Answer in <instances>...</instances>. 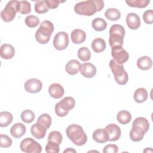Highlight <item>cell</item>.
Listing matches in <instances>:
<instances>
[{
  "label": "cell",
  "instance_id": "cell-1",
  "mask_svg": "<svg viewBox=\"0 0 153 153\" xmlns=\"http://www.w3.org/2000/svg\"><path fill=\"white\" fill-rule=\"evenodd\" d=\"M103 7L104 2L102 0H88L76 4L74 11L79 15L91 16L101 11Z\"/></svg>",
  "mask_w": 153,
  "mask_h": 153
},
{
  "label": "cell",
  "instance_id": "cell-2",
  "mask_svg": "<svg viewBox=\"0 0 153 153\" xmlns=\"http://www.w3.org/2000/svg\"><path fill=\"white\" fill-rule=\"evenodd\" d=\"M66 134L75 145H84L87 141V136L82 127L78 124H73L69 126L66 129Z\"/></svg>",
  "mask_w": 153,
  "mask_h": 153
},
{
  "label": "cell",
  "instance_id": "cell-3",
  "mask_svg": "<svg viewBox=\"0 0 153 153\" xmlns=\"http://www.w3.org/2000/svg\"><path fill=\"white\" fill-rule=\"evenodd\" d=\"M54 31V25L49 20H44L39 25L38 29L35 33V39L41 44H47L52 33Z\"/></svg>",
  "mask_w": 153,
  "mask_h": 153
},
{
  "label": "cell",
  "instance_id": "cell-4",
  "mask_svg": "<svg viewBox=\"0 0 153 153\" xmlns=\"http://www.w3.org/2000/svg\"><path fill=\"white\" fill-rule=\"evenodd\" d=\"M109 32V44L111 47L116 45L123 46L125 35V29L124 27L118 24L113 25L111 27Z\"/></svg>",
  "mask_w": 153,
  "mask_h": 153
},
{
  "label": "cell",
  "instance_id": "cell-5",
  "mask_svg": "<svg viewBox=\"0 0 153 153\" xmlns=\"http://www.w3.org/2000/svg\"><path fill=\"white\" fill-rule=\"evenodd\" d=\"M109 67L114 75V79L120 85H125L128 80V75L125 71L123 65L117 63L114 60H111L109 62Z\"/></svg>",
  "mask_w": 153,
  "mask_h": 153
},
{
  "label": "cell",
  "instance_id": "cell-6",
  "mask_svg": "<svg viewBox=\"0 0 153 153\" xmlns=\"http://www.w3.org/2000/svg\"><path fill=\"white\" fill-rule=\"evenodd\" d=\"M20 6V1H10L1 13V17L3 21L10 22L14 20L16 16V13H19Z\"/></svg>",
  "mask_w": 153,
  "mask_h": 153
},
{
  "label": "cell",
  "instance_id": "cell-7",
  "mask_svg": "<svg viewBox=\"0 0 153 153\" xmlns=\"http://www.w3.org/2000/svg\"><path fill=\"white\" fill-rule=\"evenodd\" d=\"M75 105V99L70 96L64 97L55 105V112L60 117L66 116L68 112L72 109Z\"/></svg>",
  "mask_w": 153,
  "mask_h": 153
},
{
  "label": "cell",
  "instance_id": "cell-8",
  "mask_svg": "<svg viewBox=\"0 0 153 153\" xmlns=\"http://www.w3.org/2000/svg\"><path fill=\"white\" fill-rule=\"evenodd\" d=\"M20 148L26 153H40L42 151L41 145L30 137L24 139L20 143Z\"/></svg>",
  "mask_w": 153,
  "mask_h": 153
},
{
  "label": "cell",
  "instance_id": "cell-9",
  "mask_svg": "<svg viewBox=\"0 0 153 153\" xmlns=\"http://www.w3.org/2000/svg\"><path fill=\"white\" fill-rule=\"evenodd\" d=\"M111 55L117 63L123 65L126 63L128 58L129 54L126 50H125L123 46L116 45L111 47Z\"/></svg>",
  "mask_w": 153,
  "mask_h": 153
},
{
  "label": "cell",
  "instance_id": "cell-10",
  "mask_svg": "<svg viewBox=\"0 0 153 153\" xmlns=\"http://www.w3.org/2000/svg\"><path fill=\"white\" fill-rule=\"evenodd\" d=\"M69 36L66 32H59L56 34L53 39L54 47L59 51L63 50L69 45Z\"/></svg>",
  "mask_w": 153,
  "mask_h": 153
},
{
  "label": "cell",
  "instance_id": "cell-11",
  "mask_svg": "<svg viewBox=\"0 0 153 153\" xmlns=\"http://www.w3.org/2000/svg\"><path fill=\"white\" fill-rule=\"evenodd\" d=\"M24 87L27 92L30 93H37L41 90L42 84L38 79L30 78L25 82Z\"/></svg>",
  "mask_w": 153,
  "mask_h": 153
},
{
  "label": "cell",
  "instance_id": "cell-12",
  "mask_svg": "<svg viewBox=\"0 0 153 153\" xmlns=\"http://www.w3.org/2000/svg\"><path fill=\"white\" fill-rule=\"evenodd\" d=\"M108 134V141L118 140L121 136V129L115 124H108L105 128Z\"/></svg>",
  "mask_w": 153,
  "mask_h": 153
},
{
  "label": "cell",
  "instance_id": "cell-13",
  "mask_svg": "<svg viewBox=\"0 0 153 153\" xmlns=\"http://www.w3.org/2000/svg\"><path fill=\"white\" fill-rule=\"evenodd\" d=\"M79 71L83 76L88 78H93L96 74V68L91 63H84L81 64Z\"/></svg>",
  "mask_w": 153,
  "mask_h": 153
},
{
  "label": "cell",
  "instance_id": "cell-14",
  "mask_svg": "<svg viewBox=\"0 0 153 153\" xmlns=\"http://www.w3.org/2000/svg\"><path fill=\"white\" fill-rule=\"evenodd\" d=\"M47 128L41 124L36 123L31 126L30 133L32 136L37 139H41L45 137Z\"/></svg>",
  "mask_w": 153,
  "mask_h": 153
},
{
  "label": "cell",
  "instance_id": "cell-15",
  "mask_svg": "<svg viewBox=\"0 0 153 153\" xmlns=\"http://www.w3.org/2000/svg\"><path fill=\"white\" fill-rule=\"evenodd\" d=\"M126 24L129 29L136 30L140 26V20L139 16L134 13H130L127 15Z\"/></svg>",
  "mask_w": 153,
  "mask_h": 153
},
{
  "label": "cell",
  "instance_id": "cell-16",
  "mask_svg": "<svg viewBox=\"0 0 153 153\" xmlns=\"http://www.w3.org/2000/svg\"><path fill=\"white\" fill-rule=\"evenodd\" d=\"M48 93L53 98L60 99L64 95L65 91L63 87L60 84L53 83L50 85Z\"/></svg>",
  "mask_w": 153,
  "mask_h": 153
},
{
  "label": "cell",
  "instance_id": "cell-17",
  "mask_svg": "<svg viewBox=\"0 0 153 153\" xmlns=\"http://www.w3.org/2000/svg\"><path fill=\"white\" fill-rule=\"evenodd\" d=\"M1 57L4 59H10L15 54V49L13 46L9 44H4L1 46Z\"/></svg>",
  "mask_w": 153,
  "mask_h": 153
},
{
  "label": "cell",
  "instance_id": "cell-18",
  "mask_svg": "<svg viewBox=\"0 0 153 153\" xmlns=\"http://www.w3.org/2000/svg\"><path fill=\"white\" fill-rule=\"evenodd\" d=\"M26 131L25 126L21 123L14 124L10 128V133L14 138H20L25 134Z\"/></svg>",
  "mask_w": 153,
  "mask_h": 153
},
{
  "label": "cell",
  "instance_id": "cell-19",
  "mask_svg": "<svg viewBox=\"0 0 153 153\" xmlns=\"http://www.w3.org/2000/svg\"><path fill=\"white\" fill-rule=\"evenodd\" d=\"M71 38L73 43L75 44H79L85 41L86 39V33L84 30L76 29L71 32Z\"/></svg>",
  "mask_w": 153,
  "mask_h": 153
},
{
  "label": "cell",
  "instance_id": "cell-20",
  "mask_svg": "<svg viewBox=\"0 0 153 153\" xmlns=\"http://www.w3.org/2000/svg\"><path fill=\"white\" fill-rule=\"evenodd\" d=\"M108 134L105 128H98L93 133V139L96 142L103 143L108 141Z\"/></svg>",
  "mask_w": 153,
  "mask_h": 153
},
{
  "label": "cell",
  "instance_id": "cell-21",
  "mask_svg": "<svg viewBox=\"0 0 153 153\" xmlns=\"http://www.w3.org/2000/svg\"><path fill=\"white\" fill-rule=\"evenodd\" d=\"M145 134V132L142 128L137 126H132L130 131V137L134 142H139L142 140Z\"/></svg>",
  "mask_w": 153,
  "mask_h": 153
},
{
  "label": "cell",
  "instance_id": "cell-22",
  "mask_svg": "<svg viewBox=\"0 0 153 153\" xmlns=\"http://www.w3.org/2000/svg\"><path fill=\"white\" fill-rule=\"evenodd\" d=\"M80 66L81 64L78 60L75 59L71 60L66 64L65 71L69 75H75L79 72Z\"/></svg>",
  "mask_w": 153,
  "mask_h": 153
},
{
  "label": "cell",
  "instance_id": "cell-23",
  "mask_svg": "<svg viewBox=\"0 0 153 153\" xmlns=\"http://www.w3.org/2000/svg\"><path fill=\"white\" fill-rule=\"evenodd\" d=\"M152 65V59L148 56H142L137 60V66L141 70H148Z\"/></svg>",
  "mask_w": 153,
  "mask_h": 153
},
{
  "label": "cell",
  "instance_id": "cell-24",
  "mask_svg": "<svg viewBox=\"0 0 153 153\" xmlns=\"http://www.w3.org/2000/svg\"><path fill=\"white\" fill-rule=\"evenodd\" d=\"M106 42L104 39L100 38L94 39L91 42V48L95 53H101L106 48Z\"/></svg>",
  "mask_w": 153,
  "mask_h": 153
},
{
  "label": "cell",
  "instance_id": "cell-25",
  "mask_svg": "<svg viewBox=\"0 0 153 153\" xmlns=\"http://www.w3.org/2000/svg\"><path fill=\"white\" fill-rule=\"evenodd\" d=\"M148 97L146 90L144 88H139L134 93L133 98L137 103L144 102Z\"/></svg>",
  "mask_w": 153,
  "mask_h": 153
},
{
  "label": "cell",
  "instance_id": "cell-26",
  "mask_svg": "<svg viewBox=\"0 0 153 153\" xmlns=\"http://www.w3.org/2000/svg\"><path fill=\"white\" fill-rule=\"evenodd\" d=\"M13 115L8 111L0 112V127H5L10 124L13 121Z\"/></svg>",
  "mask_w": 153,
  "mask_h": 153
},
{
  "label": "cell",
  "instance_id": "cell-27",
  "mask_svg": "<svg viewBox=\"0 0 153 153\" xmlns=\"http://www.w3.org/2000/svg\"><path fill=\"white\" fill-rule=\"evenodd\" d=\"M117 119L120 124L125 125L129 123L131 121V115L128 111L126 110H122L117 114Z\"/></svg>",
  "mask_w": 153,
  "mask_h": 153
},
{
  "label": "cell",
  "instance_id": "cell-28",
  "mask_svg": "<svg viewBox=\"0 0 153 153\" xmlns=\"http://www.w3.org/2000/svg\"><path fill=\"white\" fill-rule=\"evenodd\" d=\"M132 126H137L142 128L145 133H146L149 128V123L148 120L144 117H137L133 122Z\"/></svg>",
  "mask_w": 153,
  "mask_h": 153
},
{
  "label": "cell",
  "instance_id": "cell-29",
  "mask_svg": "<svg viewBox=\"0 0 153 153\" xmlns=\"http://www.w3.org/2000/svg\"><path fill=\"white\" fill-rule=\"evenodd\" d=\"M93 28L96 31H103L106 29L107 27V22L102 18H96L91 23Z\"/></svg>",
  "mask_w": 153,
  "mask_h": 153
},
{
  "label": "cell",
  "instance_id": "cell-30",
  "mask_svg": "<svg viewBox=\"0 0 153 153\" xmlns=\"http://www.w3.org/2000/svg\"><path fill=\"white\" fill-rule=\"evenodd\" d=\"M105 16L106 18L109 20L115 21L120 19L121 13L116 8H108L105 13Z\"/></svg>",
  "mask_w": 153,
  "mask_h": 153
},
{
  "label": "cell",
  "instance_id": "cell-31",
  "mask_svg": "<svg viewBox=\"0 0 153 153\" xmlns=\"http://www.w3.org/2000/svg\"><path fill=\"white\" fill-rule=\"evenodd\" d=\"M127 4L131 7H137L139 8H145L149 4V0H126Z\"/></svg>",
  "mask_w": 153,
  "mask_h": 153
},
{
  "label": "cell",
  "instance_id": "cell-32",
  "mask_svg": "<svg viewBox=\"0 0 153 153\" xmlns=\"http://www.w3.org/2000/svg\"><path fill=\"white\" fill-rule=\"evenodd\" d=\"M78 57L82 62H87L90 59L91 52L86 47H81L78 50Z\"/></svg>",
  "mask_w": 153,
  "mask_h": 153
},
{
  "label": "cell",
  "instance_id": "cell-33",
  "mask_svg": "<svg viewBox=\"0 0 153 153\" xmlns=\"http://www.w3.org/2000/svg\"><path fill=\"white\" fill-rule=\"evenodd\" d=\"M37 122L43 125L47 129H48L51 124L52 119L48 114H42L38 118Z\"/></svg>",
  "mask_w": 153,
  "mask_h": 153
},
{
  "label": "cell",
  "instance_id": "cell-34",
  "mask_svg": "<svg viewBox=\"0 0 153 153\" xmlns=\"http://www.w3.org/2000/svg\"><path fill=\"white\" fill-rule=\"evenodd\" d=\"M21 119L25 123H31L35 119V114L30 109L24 110L21 114Z\"/></svg>",
  "mask_w": 153,
  "mask_h": 153
},
{
  "label": "cell",
  "instance_id": "cell-35",
  "mask_svg": "<svg viewBox=\"0 0 153 153\" xmlns=\"http://www.w3.org/2000/svg\"><path fill=\"white\" fill-rule=\"evenodd\" d=\"M49 8L47 6L45 1H37L35 4V11L38 14H44L48 12Z\"/></svg>",
  "mask_w": 153,
  "mask_h": 153
},
{
  "label": "cell",
  "instance_id": "cell-36",
  "mask_svg": "<svg viewBox=\"0 0 153 153\" xmlns=\"http://www.w3.org/2000/svg\"><path fill=\"white\" fill-rule=\"evenodd\" d=\"M25 22L27 26L30 28H33L38 26L39 24V20L36 16L33 15H29L25 18Z\"/></svg>",
  "mask_w": 153,
  "mask_h": 153
},
{
  "label": "cell",
  "instance_id": "cell-37",
  "mask_svg": "<svg viewBox=\"0 0 153 153\" xmlns=\"http://www.w3.org/2000/svg\"><path fill=\"white\" fill-rule=\"evenodd\" d=\"M48 141L56 143L60 145L62 141V135L58 131H52L48 135Z\"/></svg>",
  "mask_w": 153,
  "mask_h": 153
},
{
  "label": "cell",
  "instance_id": "cell-38",
  "mask_svg": "<svg viewBox=\"0 0 153 153\" xmlns=\"http://www.w3.org/2000/svg\"><path fill=\"white\" fill-rule=\"evenodd\" d=\"M31 11L30 4L27 1H20L19 13L22 14H27Z\"/></svg>",
  "mask_w": 153,
  "mask_h": 153
},
{
  "label": "cell",
  "instance_id": "cell-39",
  "mask_svg": "<svg viewBox=\"0 0 153 153\" xmlns=\"http://www.w3.org/2000/svg\"><path fill=\"white\" fill-rule=\"evenodd\" d=\"M13 141L6 134H0V146L1 148H9L11 146Z\"/></svg>",
  "mask_w": 153,
  "mask_h": 153
},
{
  "label": "cell",
  "instance_id": "cell-40",
  "mask_svg": "<svg viewBox=\"0 0 153 153\" xmlns=\"http://www.w3.org/2000/svg\"><path fill=\"white\" fill-rule=\"evenodd\" d=\"M45 151L49 153H58L60 151L59 145L53 142L48 141L45 146Z\"/></svg>",
  "mask_w": 153,
  "mask_h": 153
},
{
  "label": "cell",
  "instance_id": "cell-41",
  "mask_svg": "<svg viewBox=\"0 0 153 153\" xmlns=\"http://www.w3.org/2000/svg\"><path fill=\"white\" fill-rule=\"evenodd\" d=\"M143 20L146 24H152L153 23V11L148 10L145 11L143 14Z\"/></svg>",
  "mask_w": 153,
  "mask_h": 153
},
{
  "label": "cell",
  "instance_id": "cell-42",
  "mask_svg": "<svg viewBox=\"0 0 153 153\" xmlns=\"http://www.w3.org/2000/svg\"><path fill=\"white\" fill-rule=\"evenodd\" d=\"M118 151V147L115 144H108L106 145L103 149V153H117Z\"/></svg>",
  "mask_w": 153,
  "mask_h": 153
},
{
  "label": "cell",
  "instance_id": "cell-43",
  "mask_svg": "<svg viewBox=\"0 0 153 153\" xmlns=\"http://www.w3.org/2000/svg\"><path fill=\"white\" fill-rule=\"evenodd\" d=\"M47 6L49 9H54L59 7L60 3L64 2V1H57V0H46L45 1Z\"/></svg>",
  "mask_w": 153,
  "mask_h": 153
},
{
  "label": "cell",
  "instance_id": "cell-44",
  "mask_svg": "<svg viewBox=\"0 0 153 153\" xmlns=\"http://www.w3.org/2000/svg\"><path fill=\"white\" fill-rule=\"evenodd\" d=\"M76 152V151H75V149L71 148H69L65 149V150L63 151V152Z\"/></svg>",
  "mask_w": 153,
  "mask_h": 153
},
{
  "label": "cell",
  "instance_id": "cell-45",
  "mask_svg": "<svg viewBox=\"0 0 153 153\" xmlns=\"http://www.w3.org/2000/svg\"><path fill=\"white\" fill-rule=\"evenodd\" d=\"M144 152H152V149L151 148H146L145 150H143Z\"/></svg>",
  "mask_w": 153,
  "mask_h": 153
}]
</instances>
